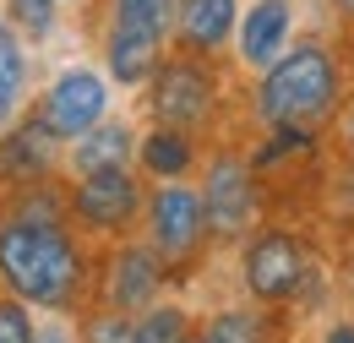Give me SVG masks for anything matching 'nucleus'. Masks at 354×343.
<instances>
[{
	"label": "nucleus",
	"mask_w": 354,
	"mask_h": 343,
	"mask_svg": "<svg viewBox=\"0 0 354 343\" xmlns=\"http://www.w3.org/2000/svg\"><path fill=\"white\" fill-rule=\"evenodd\" d=\"M0 284L39 310H66L82 295V245L49 202H22L0 218Z\"/></svg>",
	"instance_id": "f257e3e1"
},
{
	"label": "nucleus",
	"mask_w": 354,
	"mask_h": 343,
	"mask_svg": "<svg viewBox=\"0 0 354 343\" xmlns=\"http://www.w3.org/2000/svg\"><path fill=\"white\" fill-rule=\"evenodd\" d=\"M333 104H338V60L316 39L283 49L262 71V82H257V115H262L272 131L278 126L306 131V126H316Z\"/></svg>",
	"instance_id": "f03ea898"
},
{
	"label": "nucleus",
	"mask_w": 354,
	"mask_h": 343,
	"mask_svg": "<svg viewBox=\"0 0 354 343\" xmlns=\"http://www.w3.org/2000/svg\"><path fill=\"white\" fill-rule=\"evenodd\" d=\"M169 22H175V0H115L104 60H109V77L120 87H142L153 77Z\"/></svg>",
	"instance_id": "7ed1b4c3"
},
{
	"label": "nucleus",
	"mask_w": 354,
	"mask_h": 343,
	"mask_svg": "<svg viewBox=\"0 0 354 343\" xmlns=\"http://www.w3.org/2000/svg\"><path fill=\"white\" fill-rule=\"evenodd\" d=\"M306 278H310L306 245H300L295 234H283V229H262V234L245 245V257H240V284H245V295L257 305L300 300Z\"/></svg>",
	"instance_id": "20e7f679"
},
{
	"label": "nucleus",
	"mask_w": 354,
	"mask_h": 343,
	"mask_svg": "<svg viewBox=\"0 0 354 343\" xmlns=\"http://www.w3.org/2000/svg\"><path fill=\"white\" fill-rule=\"evenodd\" d=\"M213 71L202 66V60H191V55H180V60H158L153 66V77H147V104H153V120L169 131H196L207 115H213Z\"/></svg>",
	"instance_id": "39448f33"
},
{
	"label": "nucleus",
	"mask_w": 354,
	"mask_h": 343,
	"mask_svg": "<svg viewBox=\"0 0 354 343\" xmlns=\"http://www.w3.org/2000/svg\"><path fill=\"white\" fill-rule=\"evenodd\" d=\"M142 207H147V245H153V257L164 261V267L191 261L196 251H202V240H207V218H202V196H196L191 185L164 180Z\"/></svg>",
	"instance_id": "423d86ee"
},
{
	"label": "nucleus",
	"mask_w": 354,
	"mask_h": 343,
	"mask_svg": "<svg viewBox=\"0 0 354 343\" xmlns=\"http://www.w3.org/2000/svg\"><path fill=\"white\" fill-rule=\"evenodd\" d=\"M202 218H207V234L213 240H240L251 234L257 223V174L245 158L234 153H218L207 164V180H202Z\"/></svg>",
	"instance_id": "0eeeda50"
},
{
	"label": "nucleus",
	"mask_w": 354,
	"mask_h": 343,
	"mask_svg": "<svg viewBox=\"0 0 354 343\" xmlns=\"http://www.w3.org/2000/svg\"><path fill=\"white\" fill-rule=\"evenodd\" d=\"M71 218L93 229V234H120L142 218V185L131 169H93L77 174V191H71Z\"/></svg>",
	"instance_id": "6e6552de"
},
{
	"label": "nucleus",
	"mask_w": 354,
	"mask_h": 343,
	"mask_svg": "<svg viewBox=\"0 0 354 343\" xmlns=\"http://www.w3.org/2000/svg\"><path fill=\"white\" fill-rule=\"evenodd\" d=\"M104 109H109L104 77H98V71H66V77L49 82L44 104H39V120L49 126L55 142H71V136H82L88 126H98Z\"/></svg>",
	"instance_id": "1a4fd4ad"
},
{
	"label": "nucleus",
	"mask_w": 354,
	"mask_h": 343,
	"mask_svg": "<svg viewBox=\"0 0 354 343\" xmlns=\"http://www.w3.org/2000/svg\"><path fill=\"white\" fill-rule=\"evenodd\" d=\"M158 289H164V261L153 257V245L147 240L120 245L115 261H109V310L136 316V310H147L158 300Z\"/></svg>",
	"instance_id": "9d476101"
},
{
	"label": "nucleus",
	"mask_w": 354,
	"mask_h": 343,
	"mask_svg": "<svg viewBox=\"0 0 354 343\" xmlns=\"http://www.w3.org/2000/svg\"><path fill=\"white\" fill-rule=\"evenodd\" d=\"M289 28H295V6L289 0H257L240 17V60L251 71H267L289 49Z\"/></svg>",
	"instance_id": "9b49d317"
},
{
	"label": "nucleus",
	"mask_w": 354,
	"mask_h": 343,
	"mask_svg": "<svg viewBox=\"0 0 354 343\" xmlns=\"http://www.w3.org/2000/svg\"><path fill=\"white\" fill-rule=\"evenodd\" d=\"M55 158H60V142L49 136V126L39 115L0 136V174L6 180H44L55 169Z\"/></svg>",
	"instance_id": "f8f14e48"
},
{
	"label": "nucleus",
	"mask_w": 354,
	"mask_h": 343,
	"mask_svg": "<svg viewBox=\"0 0 354 343\" xmlns=\"http://www.w3.org/2000/svg\"><path fill=\"white\" fill-rule=\"evenodd\" d=\"M131 153H136V136L131 126L120 120H98L82 136H71V169L93 174V169H131Z\"/></svg>",
	"instance_id": "ddd939ff"
},
{
	"label": "nucleus",
	"mask_w": 354,
	"mask_h": 343,
	"mask_svg": "<svg viewBox=\"0 0 354 343\" xmlns=\"http://www.w3.org/2000/svg\"><path fill=\"white\" fill-rule=\"evenodd\" d=\"M175 33L185 49L207 55L234 33V0H180L175 6Z\"/></svg>",
	"instance_id": "4468645a"
},
{
	"label": "nucleus",
	"mask_w": 354,
	"mask_h": 343,
	"mask_svg": "<svg viewBox=\"0 0 354 343\" xmlns=\"http://www.w3.org/2000/svg\"><path fill=\"white\" fill-rule=\"evenodd\" d=\"M136 158H142V169L153 174V180H180V174L196 164V153H191V131L158 126L142 147H136Z\"/></svg>",
	"instance_id": "2eb2a0df"
},
{
	"label": "nucleus",
	"mask_w": 354,
	"mask_h": 343,
	"mask_svg": "<svg viewBox=\"0 0 354 343\" xmlns=\"http://www.w3.org/2000/svg\"><path fill=\"white\" fill-rule=\"evenodd\" d=\"M22 87H28V55L11 22H0V131L17 120L22 109Z\"/></svg>",
	"instance_id": "dca6fc26"
},
{
	"label": "nucleus",
	"mask_w": 354,
	"mask_h": 343,
	"mask_svg": "<svg viewBox=\"0 0 354 343\" xmlns=\"http://www.w3.org/2000/svg\"><path fill=\"white\" fill-rule=\"evenodd\" d=\"M196 343H267V310L257 305H223L207 316Z\"/></svg>",
	"instance_id": "f3484780"
},
{
	"label": "nucleus",
	"mask_w": 354,
	"mask_h": 343,
	"mask_svg": "<svg viewBox=\"0 0 354 343\" xmlns=\"http://www.w3.org/2000/svg\"><path fill=\"white\" fill-rule=\"evenodd\" d=\"M191 338V316L175 300H153L147 310H136V343H185Z\"/></svg>",
	"instance_id": "a211bd4d"
},
{
	"label": "nucleus",
	"mask_w": 354,
	"mask_h": 343,
	"mask_svg": "<svg viewBox=\"0 0 354 343\" xmlns=\"http://www.w3.org/2000/svg\"><path fill=\"white\" fill-rule=\"evenodd\" d=\"M33 333H39L33 310L11 295H0V343H33Z\"/></svg>",
	"instance_id": "6ab92c4d"
},
{
	"label": "nucleus",
	"mask_w": 354,
	"mask_h": 343,
	"mask_svg": "<svg viewBox=\"0 0 354 343\" xmlns=\"http://www.w3.org/2000/svg\"><path fill=\"white\" fill-rule=\"evenodd\" d=\"M82 343H136V316H120V310H98L88 322Z\"/></svg>",
	"instance_id": "aec40b11"
},
{
	"label": "nucleus",
	"mask_w": 354,
	"mask_h": 343,
	"mask_svg": "<svg viewBox=\"0 0 354 343\" xmlns=\"http://www.w3.org/2000/svg\"><path fill=\"white\" fill-rule=\"evenodd\" d=\"M49 22H55V0H11V28H22V33H49Z\"/></svg>",
	"instance_id": "412c9836"
},
{
	"label": "nucleus",
	"mask_w": 354,
	"mask_h": 343,
	"mask_svg": "<svg viewBox=\"0 0 354 343\" xmlns=\"http://www.w3.org/2000/svg\"><path fill=\"white\" fill-rule=\"evenodd\" d=\"M316 343H354V316H327Z\"/></svg>",
	"instance_id": "4be33fe9"
},
{
	"label": "nucleus",
	"mask_w": 354,
	"mask_h": 343,
	"mask_svg": "<svg viewBox=\"0 0 354 343\" xmlns=\"http://www.w3.org/2000/svg\"><path fill=\"white\" fill-rule=\"evenodd\" d=\"M344 142H349V153H354V104H349V115H344Z\"/></svg>",
	"instance_id": "5701e85b"
},
{
	"label": "nucleus",
	"mask_w": 354,
	"mask_h": 343,
	"mask_svg": "<svg viewBox=\"0 0 354 343\" xmlns=\"http://www.w3.org/2000/svg\"><path fill=\"white\" fill-rule=\"evenodd\" d=\"M344 284H349V305H354V257H349V278H344Z\"/></svg>",
	"instance_id": "b1692460"
},
{
	"label": "nucleus",
	"mask_w": 354,
	"mask_h": 343,
	"mask_svg": "<svg viewBox=\"0 0 354 343\" xmlns=\"http://www.w3.org/2000/svg\"><path fill=\"white\" fill-rule=\"evenodd\" d=\"M333 6H338V11H344V17H354V0H333Z\"/></svg>",
	"instance_id": "393cba45"
},
{
	"label": "nucleus",
	"mask_w": 354,
	"mask_h": 343,
	"mask_svg": "<svg viewBox=\"0 0 354 343\" xmlns=\"http://www.w3.org/2000/svg\"><path fill=\"white\" fill-rule=\"evenodd\" d=\"M185 343H196V338H185Z\"/></svg>",
	"instance_id": "a878e982"
}]
</instances>
